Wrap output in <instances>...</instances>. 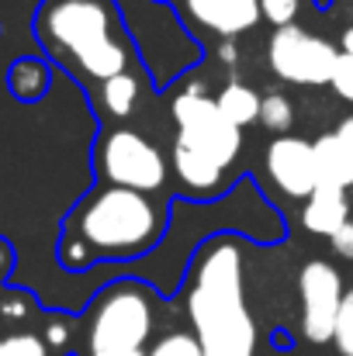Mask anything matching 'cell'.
I'll list each match as a JSON object with an SVG mask.
<instances>
[{
  "label": "cell",
  "instance_id": "6da1fadb",
  "mask_svg": "<svg viewBox=\"0 0 353 356\" xmlns=\"http://www.w3.org/2000/svg\"><path fill=\"white\" fill-rule=\"evenodd\" d=\"M166 232V204L152 194L101 184L66 215L59 259L70 270L146 256Z\"/></svg>",
  "mask_w": 353,
  "mask_h": 356
},
{
  "label": "cell",
  "instance_id": "7a4b0ae2",
  "mask_svg": "<svg viewBox=\"0 0 353 356\" xmlns=\"http://www.w3.org/2000/svg\"><path fill=\"white\" fill-rule=\"evenodd\" d=\"M31 28L52 63L97 87L135 66V45L115 0H42Z\"/></svg>",
  "mask_w": 353,
  "mask_h": 356
},
{
  "label": "cell",
  "instance_id": "3957f363",
  "mask_svg": "<svg viewBox=\"0 0 353 356\" xmlns=\"http://www.w3.org/2000/svg\"><path fill=\"white\" fill-rule=\"evenodd\" d=\"M187 322L205 356H256L260 329L246 305V266L235 238H208L191 266Z\"/></svg>",
  "mask_w": 353,
  "mask_h": 356
},
{
  "label": "cell",
  "instance_id": "277c9868",
  "mask_svg": "<svg viewBox=\"0 0 353 356\" xmlns=\"http://www.w3.org/2000/svg\"><path fill=\"white\" fill-rule=\"evenodd\" d=\"M173 173L194 197H212L226 187V177L242 152V128H235L205 87H187L173 97Z\"/></svg>",
  "mask_w": 353,
  "mask_h": 356
},
{
  "label": "cell",
  "instance_id": "5b68a950",
  "mask_svg": "<svg viewBox=\"0 0 353 356\" xmlns=\"http://www.w3.org/2000/svg\"><path fill=\"white\" fill-rule=\"evenodd\" d=\"M156 329V298L139 280H118L97 294L87 315V353L135 356L146 353Z\"/></svg>",
  "mask_w": 353,
  "mask_h": 356
},
{
  "label": "cell",
  "instance_id": "8992f818",
  "mask_svg": "<svg viewBox=\"0 0 353 356\" xmlns=\"http://www.w3.org/2000/svg\"><path fill=\"white\" fill-rule=\"evenodd\" d=\"M97 177L101 184L128 187L142 194H156L166 187V159L163 152L135 128H111L101 135L97 152Z\"/></svg>",
  "mask_w": 353,
  "mask_h": 356
},
{
  "label": "cell",
  "instance_id": "52a82bcc",
  "mask_svg": "<svg viewBox=\"0 0 353 356\" xmlns=\"http://www.w3.org/2000/svg\"><path fill=\"white\" fill-rule=\"evenodd\" d=\"M336 63H340V45L305 31L301 24L277 28L267 42L270 73L291 87H329Z\"/></svg>",
  "mask_w": 353,
  "mask_h": 356
},
{
  "label": "cell",
  "instance_id": "ba28073f",
  "mask_svg": "<svg viewBox=\"0 0 353 356\" xmlns=\"http://www.w3.org/2000/svg\"><path fill=\"white\" fill-rule=\"evenodd\" d=\"M343 277L329 259H308L298 270V298H301V336L315 346L333 343L336 315L343 305Z\"/></svg>",
  "mask_w": 353,
  "mask_h": 356
},
{
  "label": "cell",
  "instance_id": "9c48e42d",
  "mask_svg": "<svg viewBox=\"0 0 353 356\" xmlns=\"http://www.w3.org/2000/svg\"><path fill=\"white\" fill-rule=\"evenodd\" d=\"M263 166L270 184L295 201H305L315 194L319 187V163H315V145L308 138L298 135H277L267 152H263Z\"/></svg>",
  "mask_w": 353,
  "mask_h": 356
},
{
  "label": "cell",
  "instance_id": "30bf717a",
  "mask_svg": "<svg viewBox=\"0 0 353 356\" xmlns=\"http://www.w3.org/2000/svg\"><path fill=\"white\" fill-rule=\"evenodd\" d=\"M180 14L198 28L222 42L253 31L260 17V0H180Z\"/></svg>",
  "mask_w": 353,
  "mask_h": 356
},
{
  "label": "cell",
  "instance_id": "8fae6325",
  "mask_svg": "<svg viewBox=\"0 0 353 356\" xmlns=\"http://www.w3.org/2000/svg\"><path fill=\"white\" fill-rule=\"evenodd\" d=\"M347 222H350V201H347V191L319 184L315 194L305 197V208H301V225H305V232L322 236V238H333Z\"/></svg>",
  "mask_w": 353,
  "mask_h": 356
},
{
  "label": "cell",
  "instance_id": "7c38bea8",
  "mask_svg": "<svg viewBox=\"0 0 353 356\" xmlns=\"http://www.w3.org/2000/svg\"><path fill=\"white\" fill-rule=\"evenodd\" d=\"M49 87H52V63H45L38 56H21V59L10 63V70H7V90L17 101L35 104V101H42L49 94Z\"/></svg>",
  "mask_w": 353,
  "mask_h": 356
},
{
  "label": "cell",
  "instance_id": "4fadbf2b",
  "mask_svg": "<svg viewBox=\"0 0 353 356\" xmlns=\"http://www.w3.org/2000/svg\"><path fill=\"white\" fill-rule=\"evenodd\" d=\"M312 145H315V163H319V184L350 191L353 187V156L347 152V145L336 138V131L319 135Z\"/></svg>",
  "mask_w": 353,
  "mask_h": 356
},
{
  "label": "cell",
  "instance_id": "5bb4252c",
  "mask_svg": "<svg viewBox=\"0 0 353 356\" xmlns=\"http://www.w3.org/2000/svg\"><path fill=\"white\" fill-rule=\"evenodd\" d=\"M260 101H263V94H256V90H253L249 83H242V80H229V83L219 90V97H215L219 111L233 121L235 128H246V124H256V121H260Z\"/></svg>",
  "mask_w": 353,
  "mask_h": 356
},
{
  "label": "cell",
  "instance_id": "9a60e30c",
  "mask_svg": "<svg viewBox=\"0 0 353 356\" xmlns=\"http://www.w3.org/2000/svg\"><path fill=\"white\" fill-rule=\"evenodd\" d=\"M139 97H142V76L132 70L101 83V104L111 118H128L139 108Z\"/></svg>",
  "mask_w": 353,
  "mask_h": 356
},
{
  "label": "cell",
  "instance_id": "2e32d148",
  "mask_svg": "<svg viewBox=\"0 0 353 356\" xmlns=\"http://www.w3.org/2000/svg\"><path fill=\"white\" fill-rule=\"evenodd\" d=\"M260 124L274 135H288V128L295 124V104L284 94H263L260 101Z\"/></svg>",
  "mask_w": 353,
  "mask_h": 356
},
{
  "label": "cell",
  "instance_id": "e0dca14e",
  "mask_svg": "<svg viewBox=\"0 0 353 356\" xmlns=\"http://www.w3.org/2000/svg\"><path fill=\"white\" fill-rule=\"evenodd\" d=\"M146 356H205V353H201V343L194 339V332H166L146 350Z\"/></svg>",
  "mask_w": 353,
  "mask_h": 356
},
{
  "label": "cell",
  "instance_id": "ac0fdd59",
  "mask_svg": "<svg viewBox=\"0 0 353 356\" xmlns=\"http://www.w3.org/2000/svg\"><path fill=\"white\" fill-rule=\"evenodd\" d=\"M333 346L340 350V356H353V287L343 294L336 329H333Z\"/></svg>",
  "mask_w": 353,
  "mask_h": 356
},
{
  "label": "cell",
  "instance_id": "d6986e66",
  "mask_svg": "<svg viewBox=\"0 0 353 356\" xmlns=\"http://www.w3.org/2000/svg\"><path fill=\"white\" fill-rule=\"evenodd\" d=\"M298 14H301V0H260V17L274 28L295 24Z\"/></svg>",
  "mask_w": 353,
  "mask_h": 356
},
{
  "label": "cell",
  "instance_id": "ffe728a7",
  "mask_svg": "<svg viewBox=\"0 0 353 356\" xmlns=\"http://www.w3.org/2000/svg\"><path fill=\"white\" fill-rule=\"evenodd\" d=\"M0 356H49V346L35 332H17L0 339Z\"/></svg>",
  "mask_w": 353,
  "mask_h": 356
},
{
  "label": "cell",
  "instance_id": "44dd1931",
  "mask_svg": "<svg viewBox=\"0 0 353 356\" xmlns=\"http://www.w3.org/2000/svg\"><path fill=\"white\" fill-rule=\"evenodd\" d=\"M329 87L336 90V97H343L347 104H353V56L340 52V63H336V70H333Z\"/></svg>",
  "mask_w": 353,
  "mask_h": 356
},
{
  "label": "cell",
  "instance_id": "7402d4cb",
  "mask_svg": "<svg viewBox=\"0 0 353 356\" xmlns=\"http://www.w3.org/2000/svg\"><path fill=\"white\" fill-rule=\"evenodd\" d=\"M329 245H333V252H336L340 259H350L353 263V218L336 232V236L329 238Z\"/></svg>",
  "mask_w": 353,
  "mask_h": 356
},
{
  "label": "cell",
  "instance_id": "603a6c76",
  "mask_svg": "<svg viewBox=\"0 0 353 356\" xmlns=\"http://www.w3.org/2000/svg\"><path fill=\"white\" fill-rule=\"evenodd\" d=\"M70 343V329L63 325V322H49V329H45V346L52 350V346H66Z\"/></svg>",
  "mask_w": 353,
  "mask_h": 356
},
{
  "label": "cell",
  "instance_id": "cb8c5ba5",
  "mask_svg": "<svg viewBox=\"0 0 353 356\" xmlns=\"http://www.w3.org/2000/svg\"><path fill=\"white\" fill-rule=\"evenodd\" d=\"M336 138H340V142L347 145V152L353 156V115H347V118L336 124Z\"/></svg>",
  "mask_w": 353,
  "mask_h": 356
},
{
  "label": "cell",
  "instance_id": "d4e9b609",
  "mask_svg": "<svg viewBox=\"0 0 353 356\" xmlns=\"http://www.w3.org/2000/svg\"><path fill=\"white\" fill-rule=\"evenodd\" d=\"M10 266H14V249H10V245L0 238V280L10 273Z\"/></svg>",
  "mask_w": 353,
  "mask_h": 356
},
{
  "label": "cell",
  "instance_id": "484cf974",
  "mask_svg": "<svg viewBox=\"0 0 353 356\" xmlns=\"http://www.w3.org/2000/svg\"><path fill=\"white\" fill-rule=\"evenodd\" d=\"M219 56H222L226 66H235V45L233 42H222V45H219Z\"/></svg>",
  "mask_w": 353,
  "mask_h": 356
},
{
  "label": "cell",
  "instance_id": "4316f807",
  "mask_svg": "<svg viewBox=\"0 0 353 356\" xmlns=\"http://www.w3.org/2000/svg\"><path fill=\"white\" fill-rule=\"evenodd\" d=\"M340 52H347V56H353V24L343 31V38H340Z\"/></svg>",
  "mask_w": 353,
  "mask_h": 356
},
{
  "label": "cell",
  "instance_id": "83f0119b",
  "mask_svg": "<svg viewBox=\"0 0 353 356\" xmlns=\"http://www.w3.org/2000/svg\"><path fill=\"white\" fill-rule=\"evenodd\" d=\"M135 356H146V353H135Z\"/></svg>",
  "mask_w": 353,
  "mask_h": 356
}]
</instances>
